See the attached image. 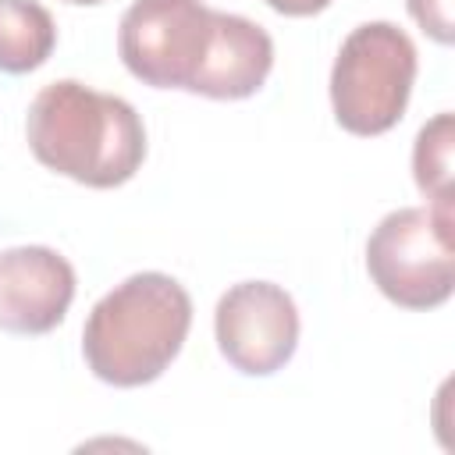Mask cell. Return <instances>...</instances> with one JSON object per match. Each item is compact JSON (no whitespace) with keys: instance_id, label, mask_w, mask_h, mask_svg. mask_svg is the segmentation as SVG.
<instances>
[{"instance_id":"cell-1","label":"cell","mask_w":455,"mask_h":455,"mask_svg":"<svg viewBox=\"0 0 455 455\" xmlns=\"http://www.w3.org/2000/svg\"><path fill=\"white\" fill-rule=\"evenodd\" d=\"M25 139L46 171L89 188H117L132 181L146 160L139 110L75 78L50 82L36 92L25 114Z\"/></svg>"},{"instance_id":"cell-2","label":"cell","mask_w":455,"mask_h":455,"mask_svg":"<svg viewBox=\"0 0 455 455\" xmlns=\"http://www.w3.org/2000/svg\"><path fill=\"white\" fill-rule=\"evenodd\" d=\"M192 327L185 284L160 270H142L114 284L85 316L82 359L110 387L153 384L181 352Z\"/></svg>"},{"instance_id":"cell-3","label":"cell","mask_w":455,"mask_h":455,"mask_svg":"<svg viewBox=\"0 0 455 455\" xmlns=\"http://www.w3.org/2000/svg\"><path fill=\"white\" fill-rule=\"evenodd\" d=\"M416 43L395 21L355 25L331 64V110L352 135L391 132L409 107L416 82Z\"/></svg>"},{"instance_id":"cell-4","label":"cell","mask_w":455,"mask_h":455,"mask_svg":"<svg viewBox=\"0 0 455 455\" xmlns=\"http://www.w3.org/2000/svg\"><path fill=\"white\" fill-rule=\"evenodd\" d=\"M366 274L402 309H437L455 288V210L398 206L366 238Z\"/></svg>"},{"instance_id":"cell-5","label":"cell","mask_w":455,"mask_h":455,"mask_svg":"<svg viewBox=\"0 0 455 455\" xmlns=\"http://www.w3.org/2000/svg\"><path fill=\"white\" fill-rule=\"evenodd\" d=\"M213 43V7L203 0H132L117 25L124 68L149 89L192 92Z\"/></svg>"},{"instance_id":"cell-6","label":"cell","mask_w":455,"mask_h":455,"mask_svg":"<svg viewBox=\"0 0 455 455\" xmlns=\"http://www.w3.org/2000/svg\"><path fill=\"white\" fill-rule=\"evenodd\" d=\"M299 306L274 281H238L213 309V338L220 355L245 377L284 370L299 348Z\"/></svg>"},{"instance_id":"cell-7","label":"cell","mask_w":455,"mask_h":455,"mask_svg":"<svg viewBox=\"0 0 455 455\" xmlns=\"http://www.w3.org/2000/svg\"><path fill=\"white\" fill-rule=\"evenodd\" d=\"M75 267L50 245L0 252V331L50 334L75 302Z\"/></svg>"},{"instance_id":"cell-8","label":"cell","mask_w":455,"mask_h":455,"mask_svg":"<svg viewBox=\"0 0 455 455\" xmlns=\"http://www.w3.org/2000/svg\"><path fill=\"white\" fill-rule=\"evenodd\" d=\"M274 68V39L245 14L213 11V43L192 85L206 100H245L263 89Z\"/></svg>"},{"instance_id":"cell-9","label":"cell","mask_w":455,"mask_h":455,"mask_svg":"<svg viewBox=\"0 0 455 455\" xmlns=\"http://www.w3.org/2000/svg\"><path fill=\"white\" fill-rule=\"evenodd\" d=\"M57 46L53 14L39 0H0V71L28 75Z\"/></svg>"},{"instance_id":"cell-10","label":"cell","mask_w":455,"mask_h":455,"mask_svg":"<svg viewBox=\"0 0 455 455\" xmlns=\"http://www.w3.org/2000/svg\"><path fill=\"white\" fill-rule=\"evenodd\" d=\"M451 153H455V117L451 110H441L416 132V142H412V178H416V188L427 196V206L455 210Z\"/></svg>"},{"instance_id":"cell-11","label":"cell","mask_w":455,"mask_h":455,"mask_svg":"<svg viewBox=\"0 0 455 455\" xmlns=\"http://www.w3.org/2000/svg\"><path fill=\"white\" fill-rule=\"evenodd\" d=\"M412 21L441 46L455 39V18H451V0H405Z\"/></svg>"},{"instance_id":"cell-12","label":"cell","mask_w":455,"mask_h":455,"mask_svg":"<svg viewBox=\"0 0 455 455\" xmlns=\"http://www.w3.org/2000/svg\"><path fill=\"white\" fill-rule=\"evenodd\" d=\"M263 4L277 14H284V18H309V14L327 11L334 0H263Z\"/></svg>"},{"instance_id":"cell-13","label":"cell","mask_w":455,"mask_h":455,"mask_svg":"<svg viewBox=\"0 0 455 455\" xmlns=\"http://www.w3.org/2000/svg\"><path fill=\"white\" fill-rule=\"evenodd\" d=\"M64 4H75V7H92V4H103V0H64Z\"/></svg>"}]
</instances>
